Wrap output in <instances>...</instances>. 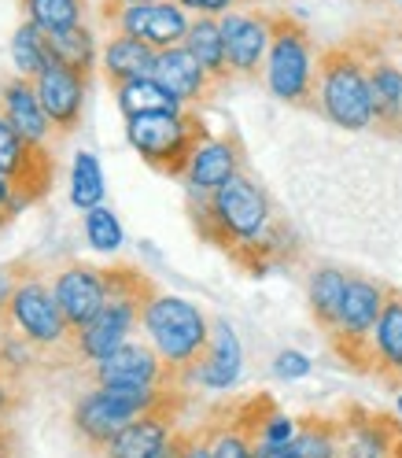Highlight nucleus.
<instances>
[{"mask_svg": "<svg viewBox=\"0 0 402 458\" xmlns=\"http://www.w3.org/2000/svg\"><path fill=\"white\" fill-rule=\"evenodd\" d=\"M0 329L22 336L38 355H71L74 359V329L67 326L52 284L38 270H22L15 293L0 314Z\"/></svg>", "mask_w": 402, "mask_h": 458, "instance_id": "7", "label": "nucleus"}, {"mask_svg": "<svg viewBox=\"0 0 402 458\" xmlns=\"http://www.w3.org/2000/svg\"><path fill=\"white\" fill-rule=\"evenodd\" d=\"M166 392H170V385H96L93 392H85L74 403L71 425L93 451H100L119 437L133 418L152 411Z\"/></svg>", "mask_w": 402, "mask_h": 458, "instance_id": "8", "label": "nucleus"}, {"mask_svg": "<svg viewBox=\"0 0 402 458\" xmlns=\"http://www.w3.org/2000/svg\"><path fill=\"white\" fill-rule=\"evenodd\" d=\"M314 78H318V45H314L306 22H299L292 12H273L270 52H266V71H263L266 89L284 104L318 114Z\"/></svg>", "mask_w": 402, "mask_h": 458, "instance_id": "5", "label": "nucleus"}, {"mask_svg": "<svg viewBox=\"0 0 402 458\" xmlns=\"http://www.w3.org/2000/svg\"><path fill=\"white\" fill-rule=\"evenodd\" d=\"M348 45L358 52V60L369 78L373 93V130L384 137H402V64H395L391 41L384 30H355Z\"/></svg>", "mask_w": 402, "mask_h": 458, "instance_id": "10", "label": "nucleus"}, {"mask_svg": "<svg viewBox=\"0 0 402 458\" xmlns=\"http://www.w3.org/2000/svg\"><path fill=\"white\" fill-rule=\"evenodd\" d=\"M174 4H181L185 12L192 15H225V12H233L240 4H263V0H174Z\"/></svg>", "mask_w": 402, "mask_h": 458, "instance_id": "35", "label": "nucleus"}, {"mask_svg": "<svg viewBox=\"0 0 402 458\" xmlns=\"http://www.w3.org/2000/svg\"><path fill=\"white\" fill-rule=\"evenodd\" d=\"M19 377H12V374H4L0 369V418H12L15 414V407H19Z\"/></svg>", "mask_w": 402, "mask_h": 458, "instance_id": "37", "label": "nucleus"}, {"mask_svg": "<svg viewBox=\"0 0 402 458\" xmlns=\"http://www.w3.org/2000/svg\"><path fill=\"white\" fill-rule=\"evenodd\" d=\"M277 458H292V454H277Z\"/></svg>", "mask_w": 402, "mask_h": 458, "instance_id": "48", "label": "nucleus"}, {"mask_svg": "<svg viewBox=\"0 0 402 458\" xmlns=\"http://www.w3.org/2000/svg\"><path fill=\"white\" fill-rule=\"evenodd\" d=\"M185 440H188V428H178L174 437H170V444L155 454V458H181V451H185Z\"/></svg>", "mask_w": 402, "mask_h": 458, "instance_id": "39", "label": "nucleus"}, {"mask_svg": "<svg viewBox=\"0 0 402 458\" xmlns=\"http://www.w3.org/2000/svg\"><path fill=\"white\" fill-rule=\"evenodd\" d=\"M211 137L204 114L196 107L185 111H155V114H130L126 140L155 174L185 182L196 148Z\"/></svg>", "mask_w": 402, "mask_h": 458, "instance_id": "4", "label": "nucleus"}, {"mask_svg": "<svg viewBox=\"0 0 402 458\" xmlns=\"http://www.w3.org/2000/svg\"><path fill=\"white\" fill-rule=\"evenodd\" d=\"M93 381L96 385H170L159 352L152 344H137V340H126L119 352L93 362Z\"/></svg>", "mask_w": 402, "mask_h": 458, "instance_id": "20", "label": "nucleus"}, {"mask_svg": "<svg viewBox=\"0 0 402 458\" xmlns=\"http://www.w3.org/2000/svg\"><path fill=\"white\" fill-rule=\"evenodd\" d=\"M152 67H155V48L130 38V34L111 30V38L100 48V74L111 89H119V85H126L133 78H148Z\"/></svg>", "mask_w": 402, "mask_h": 458, "instance_id": "24", "label": "nucleus"}, {"mask_svg": "<svg viewBox=\"0 0 402 458\" xmlns=\"http://www.w3.org/2000/svg\"><path fill=\"white\" fill-rule=\"evenodd\" d=\"M270 19L273 12L263 4H240L222 15V38L229 67L244 81H258L266 71V52H270Z\"/></svg>", "mask_w": 402, "mask_h": 458, "instance_id": "13", "label": "nucleus"}, {"mask_svg": "<svg viewBox=\"0 0 402 458\" xmlns=\"http://www.w3.org/2000/svg\"><path fill=\"white\" fill-rule=\"evenodd\" d=\"M52 296L60 303L67 326L78 333L81 326H89L107 303V277L104 267L89 263H67L60 274L52 277Z\"/></svg>", "mask_w": 402, "mask_h": 458, "instance_id": "15", "label": "nucleus"}, {"mask_svg": "<svg viewBox=\"0 0 402 458\" xmlns=\"http://www.w3.org/2000/svg\"><path fill=\"white\" fill-rule=\"evenodd\" d=\"M15 215H19V211H0V229H4V225H8Z\"/></svg>", "mask_w": 402, "mask_h": 458, "instance_id": "44", "label": "nucleus"}, {"mask_svg": "<svg viewBox=\"0 0 402 458\" xmlns=\"http://www.w3.org/2000/svg\"><path fill=\"white\" fill-rule=\"evenodd\" d=\"M140 329H145L148 344L159 352L166 377L174 388L192 385L199 362L207 355L211 344V322L204 318V310L192 307L181 296H152L140 310Z\"/></svg>", "mask_w": 402, "mask_h": 458, "instance_id": "2", "label": "nucleus"}, {"mask_svg": "<svg viewBox=\"0 0 402 458\" xmlns=\"http://www.w3.org/2000/svg\"><path fill=\"white\" fill-rule=\"evenodd\" d=\"M0 211H22V208L15 204V192H12V185H8L4 174H0Z\"/></svg>", "mask_w": 402, "mask_h": 458, "instance_id": "41", "label": "nucleus"}, {"mask_svg": "<svg viewBox=\"0 0 402 458\" xmlns=\"http://www.w3.org/2000/svg\"><path fill=\"white\" fill-rule=\"evenodd\" d=\"M348 277L339 267H318L306 281V307H310V318L322 333H332L339 322V307L343 296H348Z\"/></svg>", "mask_w": 402, "mask_h": 458, "instance_id": "27", "label": "nucleus"}, {"mask_svg": "<svg viewBox=\"0 0 402 458\" xmlns=\"http://www.w3.org/2000/svg\"><path fill=\"white\" fill-rule=\"evenodd\" d=\"M343 444L339 414H303L296 421V437L284 444V454L292 458H336Z\"/></svg>", "mask_w": 402, "mask_h": 458, "instance_id": "26", "label": "nucleus"}, {"mask_svg": "<svg viewBox=\"0 0 402 458\" xmlns=\"http://www.w3.org/2000/svg\"><path fill=\"white\" fill-rule=\"evenodd\" d=\"M130 4H152V0H100V19L122 12V8H130Z\"/></svg>", "mask_w": 402, "mask_h": 458, "instance_id": "40", "label": "nucleus"}, {"mask_svg": "<svg viewBox=\"0 0 402 458\" xmlns=\"http://www.w3.org/2000/svg\"><path fill=\"white\" fill-rule=\"evenodd\" d=\"M0 114L34 145H55L60 140V130L52 126L48 111L38 97V85L30 78H4L0 81Z\"/></svg>", "mask_w": 402, "mask_h": 458, "instance_id": "19", "label": "nucleus"}, {"mask_svg": "<svg viewBox=\"0 0 402 458\" xmlns=\"http://www.w3.org/2000/svg\"><path fill=\"white\" fill-rule=\"evenodd\" d=\"M181 458H211V428H207V421L199 428H188V440H185Z\"/></svg>", "mask_w": 402, "mask_h": 458, "instance_id": "36", "label": "nucleus"}, {"mask_svg": "<svg viewBox=\"0 0 402 458\" xmlns=\"http://www.w3.org/2000/svg\"><path fill=\"white\" fill-rule=\"evenodd\" d=\"M0 174L8 178L15 204L30 208L52 192L55 185V156L48 145H34L26 140L4 114H0Z\"/></svg>", "mask_w": 402, "mask_h": 458, "instance_id": "11", "label": "nucleus"}, {"mask_svg": "<svg viewBox=\"0 0 402 458\" xmlns=\"http://www.w3.org/2000/svg\"><path fill=\"white\" fill-rule=\"evenodd\" d=\"M71 204L81 211H93L104 204V170L93 152H78L71 166Z\"/></svg>", "mask_w": 402, "mask_h": 458, "instance_id": "31", "label": "nucleus"}, {"mask_svg": "<svg viewBox=\"0 0 402 458\" xmlns=\"http://www.w3.org/2000/svg\"><path fill=\"white\" fill-rule=\"evenodd\" d=\"M240 369H244V348L225 318L211 322V344H207V355L196 369V385L204 388H233L240 381Z\"/></svg>", "mask_w": 402, "mask_h": 458, "instance_id": "23", "label": "nucleus"}, {"mask_svg": "<svg viewBox=\"0 0 402 458\" xmlns=\"http://www.w3.org/2000/svg\"><path fill=\"white\" fill-rule=\"evenodd\" d=\"M398 64H402V48H398Z\"/></svg>", "mask_w": 402, "mask_h": 458, "instance_id": "47", "label": "nucleus"}, {"mask_svg": "<svg viewBox=\"0 0 402 458\" xmlns=\"http://www.w3.org/2000/svg\"><path fill=\"white\" fill-rule=\"evenodd\" d=\"M388 284H377L373 277L351 274L348 277V296L339 307V322L329 336L332 355L351 369V374L373 377V326H377L381 310H384Z\"/></svg>", "mask_w": 402, "mask_h": 458, "instance_id": "9", "label": "nucleus"}, {"mask_svg": "<svg viewBox=\"0 0 402 458\" xmlns=\"http://www.w3.org/2000/svg\"><path fill=\"white\" fill-rule=\"evenodd\" d=\"M318 114L339 130H373V93L358 52L339 41L318 52V78H314Z\"/></svg>", "mask_w": 402, "mask_h": 458, "instance_id": "6", "label": "nucleus"}, {"mask_svg": "<svg viewBox=\"0 0 402 458\" xmlns=\"http://www.w3.org/2000/svg\"><path fill=\"white\" fill-rule=\"evenodd\" d=\"M152 78L163 85L170 97H178L181 107H204V104H211L222 93V85L204 67H199V60H196V55L185 45L155 52Z\"/></svg>", "mask_w": 402, "mask_h": 458, "instance_id": "17", "label": "nucleus"}, {"mask_svg": "<svg viewBox=\"0 0 402 458\" xmlns=\"http://www.w3.org/2000/svg\"><path fill=\"white\" fill-rule=\"evenodd\" d=\"M244 170V145L237 133H222V137H207L204 145L196 148L192 156V166L185 174V185L188 189H218L225 185L233 174Z\"/></svg>", "mask_w": 402, "mask_h": 458, "instance_id": "22", "label": "nucleus"}, {"mask_svg": "<svg viewBox=\"0 0 402 458\" xmlns=\"http://www.w3.org/2000/svg\"><path fill=\"white\" fill-rule=\"evenodd\" d=\"M85 237H89V244L96 251H114L122 244V225L119 218H114V211H107L104 204L85 211Z\"/></svg>", "mask_w": 402, "mask_h": 458, "instance_id": "33", "label": "nucleus"}, {"mask_svg": "<svg viewBox=\"0 0 402 458\" xmlns=\"http://www.w3.org/2000/svg\"><path fill=\"white\" fill-rule=\"evenodd\" d=\"M114 100H119L126 119H130V114H155V111H185L181 100L170 97L152 74L119 85V89H114Z\"/></svg>", "mask_w": 402, "mask_h": 458, "instance_id": "30", "label": "nucleus"}, {"mask_svg": "<svg viewBox=\"0 0 402 458\" xmlns=\"http://www.w3.org/2000/svg\"><path fill=\"white\" fill-rule=\"evenodd\" d=\"M45 41L52 48L55 64H67L81 74H93L100 67V48H96V34L85 22L67 26V30H45Z\"/></svg>", "mask_w": 402, "mask_h": 458, "instance_id": "28", "label": "nucleus"}, {"mask_svg": "<svg viewBox=\"0 0 402 458\" xmlns=\"http://www.w3.org/2000/svg\"><path fill=\"white\" fill-rule=\"evenodd\" d=\"M22 19H34L41 30H67L85 19V0H19Z\"/></svg>", "mask_w": 402, "mask_h": 458, "instance_id": "32", "label": "nucleus"}, {"mask_svg": "<svg viewBox=\"0 0 402 458\" xmlns=\"http://www.w3.org/2000/svg\"><path fill=\"white\" fill-rule=\"evenodd\" d=\"M107 277V303L89 326L74 333V359L100 362L111 352H119L133 329H140V310L152 296H159L155 281L130 263L104 267Z\"/></svg>", "mask_w": 402, "mask_h": 458, "instance_id": "3", "label": "nucleus"}, {"mask_svg": "<svg viewBox=\"0 0 402 458\" xmlns=\"http://www.w3.org/2000/svg\"><path fill=\"white\" fill-rule=\"evenodd\" d=\"M384 34H388V41L402 45V12H398V19H395V22H388V26H384Z\"/></svg>", "mask_w": 402, "mask_h": 458, "instance_id": "42", "label": "nucleus"}, {"mask_svg": "<svg viewBox=\"0 0 402 458\" xmlns=\"http://www.w3.org/2000/svg\"><path fill=\"white\" fill-rule=\"evenodd\" d=\"M388 458H402V437L395 440V447H391V454H388Z\"/></svg>", "mask_w": 402, "mask_h": 458, "instance_id": "45", "label": "nucleus"}, {"mask_svg": "<svg viewBox=\"0 0 402 458\" xmlns=\"http://www.w3.org/2000/svg\"><path fill=\"white\" fill-rule=\"evenodd\" d=\"M188 222L199 241L218 248L237 270L263 277L299 259V233L247 170L218 189H188Z\"/></svg>", "mask_w": 402, "mask_h": 458, "instance_id": "1", "label": "nucleus"}, {"mask_svg": "<svg viewBox=\"0 0 402 458\" xmlns=\"http://www.w3.org/2000/svg\"><path fill=\"white\" fill-rule=\"evenodd\" d=\"M343 444L336 458H388L402 437V421L384 411H369L362 403H343Z\"/></svg>", "mask_w": 402, "mask_h": 458, "instance_id": "16", "label": "nucleus"}, {"mask_svg": "<svg viewBox=\"0 0 402 458\" xmlns=\"http://www.w3.org/2000/svg\"><path fill=\"white\" fill-rule=\"evenodd\" d=\"M273 374H277L281 381H299V377L310 374V359H306L303 352H281V355L273 359Z\"/></svg>", "mask_w": 402, "mask_h": 458, "instance_id": "34", "label": "nucleus"}, {"mask_svg": "<svg viewBox=\"0 0 402 458\" xmlns=\"http://www.w3.org/2000/svg\"><path fill=\"white\" fill-rule=\"evenodd\" d=\"M188 403L185 388H170L152 411H145L140 418H133L119 437H114L107 447H100V458H155L170 437L178 433V418Z\"/></svg>", "mask_w": 402, "mask_h": 458, "instance_id": "12", "label": "nucleus"}, {"mask_svg": "<svg viewBox=\"0 0 402 458\" xmlns=\"http://www.w3.org/2000/svg\"><path fill=\"white\" fill-rule=\"evenodd\" d=\"M369 4H388V8H395V12H402V0H369Z\"/></svg>", "mask_w": 402, "mask_h": 458, "instance_id": "43", "label": "nucleus"}, {"mask_svg": "<svg viewBox=\"0 0 402 458\" xmlns=\"http://www.w3.org/2000/svg\"><path fill=\"white\" fill-rule=\"evenodd\" d=\"M373 377L391 392H402V289L391 284L381 318L373 326Z\"/></svg>", "mask_w": 402, "mask_h": 458, "instance_id": "21", "label": "nucleus"}, {"mask_svg": "<svg viewBox=\"0 0 402 458\" xmlns=\"http://www.w3.org/2000/svg\"><path fill=\"white\" fill-rule=\"evenodd\" d=\"M395 407H398V418H402V392H398V399H395Z\"/></svg>", "mask_w": 402, "mask_h": 458, "instance_id": "46", "label": "nucleus"}, {"mask_svg": "<svg viewBox=\"0 0 402 458\" xmlns=\"http://www.w3.org/2000/svg\"><path fill=\"white\" fill-rule=\"evenodd\" d=\"M22 277V263H12V267H0V314H4L12 293H15V284Z\"/></svg>", "mask_w": 402, "mask_h": 458, "instance_id": "38", "label": "nucleus"}, {"mask_svg": "<svg viewBox=\"0 0 402 458\" xmlns=\"http://www.w3.org/2000/svg\"><path fill=\"white\" fill-rule=\"evenodd\" d=\"M185 48L199 60L222 89H229L233 81V67H229V55H225V38H222V19L218 15H192L188 22V38H185Z\"/></svg>", "mask_w": 402, "mask_h": 458, "instance_id": "25", "label": "nucleus"}, {"mask_svg": "<svg viewBox=\"0 0 402 458\" xmlns=\"http://www.w3.org/2000/svg\"><path fill=\"white\" fill-rule=\"evenodd\" d=\"M38 97L48 111L52 126L60 130V137L74 133L81 123V107H85V89H89V74H81L67 64H52L38 81Z\"/></svg>", "mask_w": 402, "mask_h": 458, "instance_id": "18", "label": "nucleus"}, {"mask_svg": "<svg viewBox=\"0 0 402 458\" xmlns=\"http://www.w3.org/2000/svg\"><path fill=\"white\" fill-rule=\"evenodd\" d=\"M100 22L114 34H130L137 41L152 45L155 52H163V48L185 45L192 19L181 4H174V0H152V4H130L122 12L100 19Z\"/></svg>", "mask_w": 402, "mask_h": 458, "instance_id": "14", "label": "nucleus"}, {"mask_svg": "<svg viewBox=\"0 0 402 458\" xmlns=\"http://www.w3.org/2000/svg\"><path fill=\"white\" fill-rule=\"evenodd\" d=\"M12 64L19 71V78H30L38 81L55 60H52V48L45 41V30L34 19H22V26L12 34Z\"/></svg>", "mask_w": 402, "mask_h": 458, "instance_id": "29", "label": "nucleus"}]
</instances>
